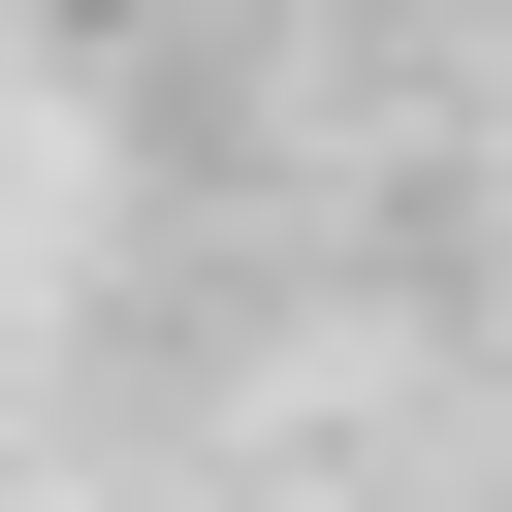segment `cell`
<instances>
[{"label": "cell", "mask_w": 512, "mask_h": 512, "mask_svg": "<svg viewBox=\"0 0 512 512\" xmlns=\"http://www.w3.org/2000/svg\"><path fill=\"white\" fill-rule=\"evenodd\" d=\"M64 32H128V0H64Z\"/></svg>", "instance_id": "6da1fadb"}]
</instances>
